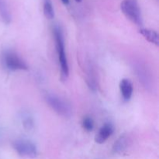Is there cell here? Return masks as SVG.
<instances>
[{"mask_svg": "<svg viewBox=\"0 0 159 159\" xmlns=\"http://www.w3.org/2000/svg\"><path fill=\"white\" fill-rule=\"evenodd\" d=\"M113 132H114V127L113 126V124L110 123H107L103 126H102V127L99 129V132L96 134L95 141L97 144H103L113 134Z\"/></svg>", "mask_w": 159, "mask_h": 159, "instance_id": "7", "label": "cell"}, {"mask_svg": "<svg viewBox=\"0 0 159 159\" xmlns=\"http://www.w3.org/2000/svg\"><path fill=\"white\" fill-rule=\"evenodd\" d=\"M134 70L137 76L139 79L140 82H141L144 87L147 89H150L152 88V79L151 75L146 67L142 64L138 63L134 65Z\"/></svg>", "mask_w": 159, "mask_h": 159, "instance_id": "6", "label": "cell"}, {"mask_svg": "<svg viewBox=\"0 0 159 159\" xmlns=\"http://www.w3.org/2000/svg\"><path fill=\"white\" fill-rule=\"evenodd\" d=\"M45 99L49 107L55 113L64 117H70L72 113V110L67 101L53 93H48L45 96Z\"/></svg>", "mask_w": 159, "mask_h": 159, "instance_id": "3", "label": "cell"}, {"mask_svg": "<svg viewBox=\"0 0 159 159\" xmlns=\"http://www.w3.org/2000/svg\"><path fill=\"white\" fill-rule=\"evenodd\" d=\"M139 33L150 43L158 46L159 44V36L156 31L151 29H146L143 28L139 30Z\"/></svg>", "mask_w": 159, "mask_h": 159, "instance_id": "10", "label": "cell"}, {"mask_svg": "<svg viewBox=\"0 0 159 159\" xmlns=\"http://www.w3.org/2000/svg\"><path fill=\"white\" fill-rule=\"evenodd\" d=\"M14 150L19 155L34 158L37 155V148L31 141L26 139H17L12 143Z\"/></svg>", "mask_w": 159, "mask_h": 159, "instance_id": "5", "label": "cell"}, {"mask_svg": "<svg viewBox=\"0 0 159 159\" xmlns=\"http://www.w3.org/2000/svg\"><path fill=\"white\" fill-rule=\"evenodd\" d=\"M120 90L123 99L125 101H129L133 95V84L128 79H123L120 82Z\"/></svg>", "mask_w": 159, "mask_h": 159, "instance_id": "8", "label": "cell"}, {"mask_svg": "<svg viewBox=\"0 0 159 159\" xmlns=\"http://www.w3.org/2000/svg\"><path fill=\"white\" fill-rule=\"evenodd\" d=\"M82 1V0H75L76 2H81Z\"/></svg>", "mask_w": 159, "mask_h": 159, "instance_id": "16", "label": "cell"}, {"mask_svg": "<svg viewBox=\"0 0 159 159\" xmlns=\"http://www.w3.org/2000/svg\"><path fill=\"white\" fill-rule=\"evenodd\" d=\"M120 9L126 17L137 26H142L143 19L138 0H123Z\"/></svg>", "mask_w": 159, "mask_h": 159, "instance_id": "2", "label": "cell"}, {"mask_svg": "<svg viewBox=\"0 0 159 159\" xmlns=\"http://www.w3.org/2000/svg\"><path fill=\"white\" fill-rule=\"evenodd\" d=\"M43 15L48 20H52L54 17V9L51 0H43Z\"/></svg>", "mask_w": 159, "mask_h": 159, "instance_id": "12", "label": "cell"}, {"mask_svg": "<svg viewBox=\"0 0 159 159\" xmlns=\"http://www.w3.org/2000/svg\"><path fill=\"white\" fill-rule=\"evenodd\" d=\"M129 145V138L126 135H121L113 146V152L114 154H121L127 150Z\"/></svg>", "mask_w": 159, "mask_h": 159, "instance_id": "9", "label": "cell"}, {"mask_svg": "<svg viewBox=\"0 0 159 159\" xmlns=\"http://www.w3.org/2000/svg\"><path fill=\"white\" fill-rule=\"evenodd\" d=\"M61 2H63V4L68 5L69 3V0H61Z\"/></svg>", "mask_w": 159, "mask_h": 159, "instance_id": "15", "label": "cell"}, {"mask_svg": "<svg viewBox=\"0 0 159 159\" xmlns=\"http://www.w3.org/2000/svg\"><path fill=\"white\" fill-rule=\"evenodd\" d=\"M0 16L6 24L11 22V14L5 0H0Z\"/></svg>", "mask_w": 159, "mask_h": 159, "instance_id": "11", "label": "cell"}, {"mask_svg": "<svg viewBox=\"0 0 159 159\" xmlns=\"http://www.w3.org/2000/svg\"><path fill=\"white\" fill-rule=\"evenodd\" d=\"M82 127L86 131L90 132L94 129V121L90 116H85L82 120Z\"/></svg>", "mask_w": 159, "mask_h": 159, "instance_id": "13", "label": "cell"}, {"mask_svg": "<svg viewBox=\"0 0 159 159\" xmlns=\"http://www.w3.org/2000/svg\"><path fill=\"white\" fill-rule=\"evenodd\" d=\"M53 33H54V40H55L56 51H57L59 65H60L61 79L63 80H66L69 75V66H68V59H67L66 53H65L63 31L60 26L56 25L53 29Z\"/></svg>", "mask_w": 159, "mask_h": 159, "instance_id": "1", "label": "cell"}, {"mask_svg": "<svg viewBox=\"0 0 159 159\" xmlns=\"http://www.w3.org/2000/svg\"><path fill=\"white\" fill-rule=\"evenodd\" d=\"M2 62L4 66L9 71L27 70L26 62L14 51H6L2 54Z\"/></svg>", "mask_w": 159, "mask_h": 159, "instance_id": "4", "label": "cell"}, {"mask_svg": "<svg viewBox=\"0 0 159 159\" xmlns=\"http://www.w3.org/2000/svg\"><path fill=\"white\" fill-rule=\"evenodd\" d=\"M23 127L26 130H32L34 127V121L32 116H29V115H25V116H23Z\"/></svg>", "mask_w": 159, "mask_h": 159, "instance_id": "14", "label": "cell"}]
</instances>
